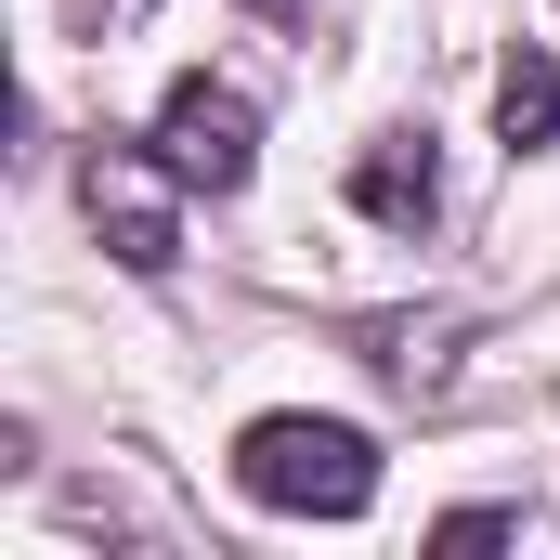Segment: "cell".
I'll return each mask as SVG.
<instances>
[{
  "label": "cell",
  "instance_id": "cell-1",
  "mask_svg": "<svg viewBox=\"0 0 560 560\" xmlns=\"http://www.w3.org/2000/svg\"><path fill=\"white\" fill-rule=\"evenodd\" d=\"M235 495L275 522H365L378 509V443L352 418H248L235 430Z\"/></svg>",
  "mask_w": 560,
  "mask_h": 560
},
{
  "label": "cell",
  "instance_id": "cell-2",
  "mask_svg": "<svg viewBox=\"0 0 560 560\" xmlns=\"http://www.w3.org/2000/svg\"><path fill=\"white\" fill-rule=\"evenodd\" d=\"M143 170H170L183 196H248V170H261V105L235 92V79H170L156 92V131H143Z\"/></svg>",
  "mask_w": 560,
  "mask_h": 560
},
{
  "label": "cell",
  "instance_id": "cell-3",
  "mask_svg": "<svg viewBox=\"0 0 560 560\" xmlns=\"http://www.w3.org/2000/svg\"><path fill=\"white\" fill-rule=\"evenodd\" d=\"M352 209L378 235H430L443 222V156H430V118H392V131L352 156Z\"/></svg>",
  "mask_w": 560,
  "mask_h": 560
},
{
  "label": "cell",
  "instance_id": "cell-4",
  "mask_svg": "<svg viewBox=\"0 0 560 560\" xmlns=\"http://www.w3.org/2000/svg\"><path fill=\"white\" fill-rule=\"evenodd\" d=\"M79 196H92V222H105V248H118L131 275H170V261H183V248H170V196H183L170 170H156V183H131L118 156H92V183H79Z\"/></svg>",
  "mask_w": 560,
  "mask_h": 560
},
{
  "label": "cell",
  "instance_id": "cell-5",
  "mask_svg": "<svg viewBox=\"0 0 560 560\" xmlns=\"http://www.w3.org/2000/svg\"><path fill=\"white\" fill-rule=\"evenodd\" d=\"M495 143H509V156H548L560 143V66L548 52H509V66H495Z\"/></svg>",
  "mask_w": 560,
  "mask_h": 560
},
{
  "label": "cell",
  "instance_id": "cell-6",
  "mask_svg": "<svg viewBox=\"0 0 560 560\" xmlns=\"http://www.w3.org/2000/svg\"><path fill=\"white\" fill-rule=\"evenodd\" d=\"M248 13H261V26H300V0H248Z\"/></svg>",
  "mask_w": 560,
  "mask_h": 560
},
{
  "label": "cell",
  "instance_id": "cell-7",
  "mask_svg": "<svg viewBox=\"0 0 560 560\" xmlns=\"http://www.w3.org/2000/svg\"><path fill=\"white\" fill-rule=\"evenodd\" d=\"M118 13H143V0H105V26H118Z\"/></svg>",
  "mask_w": 560,
  "mask_h": 560
}]
</instances>
